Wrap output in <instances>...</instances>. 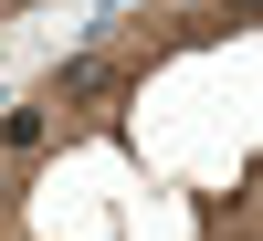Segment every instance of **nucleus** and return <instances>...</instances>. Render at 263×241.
Returning <instances> with one entry per match:
<instances>
[{
	"label": "nucleus",
	"mask_w": 263,
	"mask_h": 241,
	"mask_svg": "<svg viewBox=\"0 0 263 241\" xmlns=\"http://www.w3.org/2000/svg\"><path fill=\"white\" fill-rule=\"evenodd\" d=\"M105 84H116V74L84 53V63H63V74H53V105H63V95H105Z\"/></svg>",
	"instance_id": "obj_1"
}]
</instances>
